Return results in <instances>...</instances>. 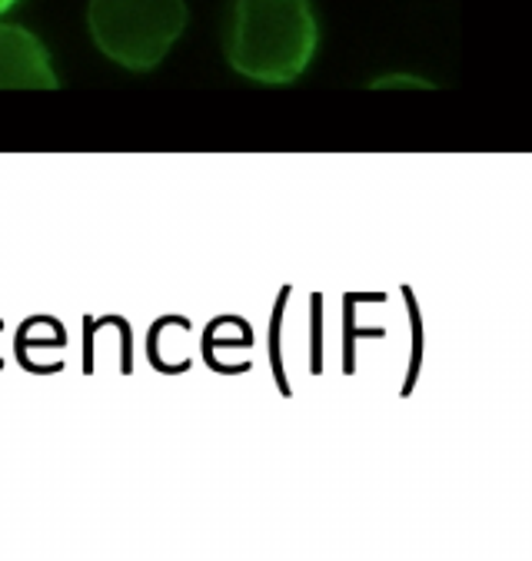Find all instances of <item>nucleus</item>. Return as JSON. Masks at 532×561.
Here are the masks:
<instances>
[{
  "mask_svg": "<svg viewBox=\"0 0 532 561\" xmlns=\"http://www.w3.org/2000/svg\"><path fill=\"white\" fill-rule=\"evenodd\" d=\"M186 24V0H90L87 8L97 50L131 73L157 70Z\"/></svg>",
  "mask_w": 532,
  "mask_h": 561,
  "instance_id": "nucleus-2",
  "label": "nucleus"
},
{
  "mask_svg": "<svg viewBox=\"0 0 532 561\" xmlns=\"http://www.w3.org/2000/svg\"><path fill=\"white\" fill-rule=\"evenodd\" d=\"M426 87H433L430 80H422V77H380V80H370V90H426Z\"/></svg>",
  "mask_w": 532,
  "mask_h": 561,
  "instance_id": "nucleus-4",
  "label": "nucleus"
},
{
  "mask_svg": "<svg viewBox=\"0 0 532 561\" xmlns=\"http://www.w3.org/2000/svg\"><path fill=\"white\" fill-rule=\"evenodd\" d=\"M18 4V0H0V14H4V11H11Z\"/></svg>",
  "mask_w": 532,
  "mask_h": 561,
  "instance_id": "nucleus-5",
  "label": "nucleus"
},
{
  "mask_svg": "<svg viewBox=\"0 0 532 561\" xmlns=\"http://www.w3.org/2000/svg\"><path fill=\"white\" fill-rule=\"evenodd\" d=\"M319 50V24L309 0H230L227 64L263 87L299 80Z\"/></svg>",
  "mask_w": 532,
  "mask_h": 561,
  "instance_id": "nucleus-1",
  "label": "nucleus"
},
{
  "mask_svg": "<svg viewBox=\"0 0 532 561\" xmlns=\"http://www.w3.org/2000/svg\"><path fill=\"white\" fill-rule=\"evenodd\" d=\"M47 47L18 24H0V90H57Z\"/></svg>",
  "mask_w": 532,
  "mask_h": 561,
  "instance_id": "nucleus-3",
  "label": "nucleus"
}]
</instances>
